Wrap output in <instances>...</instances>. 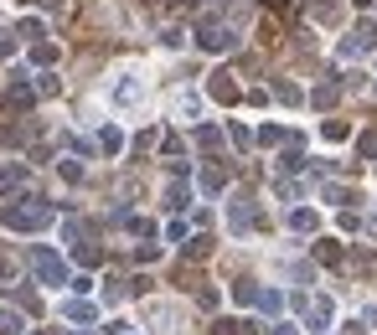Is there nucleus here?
Here are the masks:
<instances>
[{
	"instance_id": "1",
	"label": "nucleus",
	"mask_w": 377,
	"mask_h": 335,
	"mask_svg": "<svg viewBox=\"0 0 377 335\" xmlns=\"http://www.w3.org/2000/svg\"><path fill=\"white\" fill-rule=\"evenodd\" d=\"M52 217H57V211H52V201H36V196L10 201V207H6V227H10V232H42Z\"/></svg>"
},
{
	"instance_id": "2",
	"label": "nucleus",
	"mask_w": 377,
	"mask_h": 335,
	"mask_svg": "<svg viewBox=\"0 0 377 335\" xmlns=\"http://www.w3.org/2000/svg\"><path fill=\"white\" fill-rule=\"evenodd\" d=\"M197 47L202 52H232V47H238V36H232V26H223L217 16H207L197 26Z\"/></svg>"
},
{
	"instance_id": "3",
	"label": "nucleus",
	"mask_w": 377,
	"mask_h": 335,
	"mask_svg": "<svg viewBox=\"0 0 377 335\" xmlns=\"http://www.w3.org/2000/svg\"><path fill=\"white\" fill-rule=\"evenodd\" d=\"M31 274L42 278V284H68V263L52 248H31Z\"/></svg>"
},
{
	"instance_id": "4",
	"label": "nucleus",
	"mask_w": 377,
	"mask_h": 335,
	"mask_svg": "<svg viewBox=\"0 0 377 335\" xmlns=\"http://www.w3.org/2000/svg\"><path fill=\"white\" fill-rule=\"evenodd\" d=\"M372 47H377V26H372V21H362L357 31L341 42V57H357V52H372Z\"/></svg>"
},
{
	"instance_id": "5",
	"label": "nucleus",
	"mask_w": 377,
	"mask_h": 335,
	"mask_svg": "<svg viewBox=\"0 0 377 335\" xmlns=\"http://www.w3.org/2000/svg\"><path fill=\"white\" fill-rule=\"evenodd\" d=\"M217 103H238V83H232V73H212V83H207Z\"/></svg>"
},
{
	"instance_id": "6",
	"label": "nucleus",
	"mask_w": 377,
	"mask_h": 335,
	"mask_svg": "<svg viewBox=\"0 0 377 335\" xmlns=\"http://www.w3.org/2000/svg\"><path fill=\"white\" fill-rule=\"evenodd\" d=\"M6 103H10V109H16V114H26V109H31V103H36V88H26L21 77H16V83L6 88Z\"/></svg>"
},
{
	"instance_id": "7",
	"label": "nucleus",
	"mask_w": 377,
	"mask_h": 335,
	"mask_svg": "<svg viewBox=\"0 0 377 335\" xmlns=\"http://www.w3.org/2000/svg\"><path fill=\"white\" fill-rule=\"evenodd\" d=\"M62 315H68L73 325H94V320H98V310L88 299H68V304H62Z\"/></svg>"
},
{
	"instance_id": "8",
	"label": "nucleus",
	"mask_w": 377,
	"mask_h": 335,
	"mask_svg": "<svg viewBox=\"0 0 377 335\" xmlns=\"http://www.w3.org/2000/svg\"><path fill=\"white\" fill-rule=\"evenodd\" d=\"M249 222H253V201L238 196V201H232V232H249Z\"/></svg>"
},
{
	"instance_id": "9",
	"label": "nucleus",
	"mask_w": 377,
	"mask_h": 335,
	"mask_svg": "<svg viewBox=\"0 0 377 335\" xmlns=\"http://www.w3.org/2000/svg\"><path fill=\"white\" fill-rule=\"evenodd\" d=\"M36 134V124H0V144H26Z\"/></svg>"
},
{
	"instance_id": "10",
	"label": "nucleus",
	"mask_w": 377,
	"mask_h": 335,
	"mask_svg": "<svg viewBox=\"0 0 377 335\" xmlns=\"http://www.w3.org/2000/svg\"><path fill=\"white\" fill-rule=\"evenodd\" d=\"M253 304H258V310H264V315H279L284 294H279V289H258V294H253Z\"/></svg>"
},
{
	"instance_id": "11",
	"label": "nucleus",
	"mask_w": 377,
	"mask_h": 335,
	"mask_svg": "<svg viewBox=\"0 0 377 335\" xmlns=\"http://www.w3.org/2000/svg\"><path fill=\"white\" fill-rule=\"evenodd\" d=\"M223 186H228V170L223 165H207L202 170V191H223Z\"/></svg>"
},
{
	"instance_id": "12",
	"label": "nucleus",
	"mask_w": 377,
	"mask_h": 335,
	"mask_svg": "<svg viewBox=\"0 0 377 335\" xmlns=\"http://www.w3.org/2000/svg\"><path fill=\"white\" fill-rule=\"evenodd\" d=\"M326 320H331V299H310V325L326 330Z\"/></svg>"
},
{
	"instance_id": "13",
	"label": "nucleus",
	"mask_w": 377,
	"mask_h": 335,
	"mask_svg": "<svg viewBox=\"0 0 377 335\" xmlns=\"http://www.w3.org/2000/svg\"><path fill=\"white\" fill-rule=\"evenodd\" d=\"M336 93H341L336 83H320L316 93H310V103H316V109H331V103H336Z\"/></svg>"
},
{
	"instance_id": "14",
	"label": "nucleus",
	"mask_w": 377,
	"mask_h": 335,
	"mask_svg": "<svg viewBox=\"0 0 377 335\" xmlns=\"http://www.w3.org/2000/svg\"><path fill=\"white\" fill-rule=\"evenodd\" d=\"M73 253H77V263H83V268H94V263L103 258V248H98V243H77Z\"/></svg>"
},
{
	"instance_id": "15",
	"label": "nucleus",
	"mask_w": 377,
	"mask_h": 335,
	"mask_svg": "<svg viewBox=\"0 0 377 335\" xmlns=\"http://www.w3.org/2000/svg\"><path fill=\"white\" fill-rule=\"evenodd\" d=\"M98 144H103V150H109V155H119V150H124V134H119V129L109 124V129L98 134Z\"/></svg>"
},
{
	"instance_id": "16",
	"label": "nucleus",
	"mask_w": 377,
	"mask_h": 335,
	"mask_svg": "<svg viewBox=\"0 0 377 335\" xmlns=\"http://www.w3.org/2000/svg\"><path fill=\"white\" fill-rule=\"evenodd\" d=\"M290 227H295V232H316V211H290Z\"/></svg>"
},
{
	"instance_id": "17",
	"label": "nucleus",
	"mask_w": 377,
	"mask_h": 335,
	"mask_svg": "<svg viewBox=\"0 0 377 335\" xmlns=\"http://www.w3.org/2000/svg\"><path fill=\"white\" fill-rule=\"evenodd\" d=\"M279 165H284V170H300V165H305V150H300V140H295L290 150L279 155Z\"/></svg>"
},
{
	"instance_id": "18",
	"label": "nucleus",
	"mask_w": 377,
	"mask_h": 335,
	"mask_svg": "<svg viewBox=\"0 0 377 335\" xmlns=\"http://www.w3.org/2000/svg\"><path fill=\"white\" fill-rule=\"evenodd\" d=\"M197 144H207V150H217V144H223V129H217V124H202V129H197Z\"/></svg>"
},
{
	"instance_id": "19",
	"label": "nucleus",
	"mask_w": 377,
	"mask_h": 335,
	"mask_svg": "<svg viewBox=\"0 0 377 335\" xmlns=\"http://www.w3.org/2000/svg\"><path fill=\"white\" fill-rule=\"evenodd\" d=\"M26 325H21V315L16 310H0V335H21Z\"/></svg>"
},
{
	"instance_id": "20",
	"label": "nucleus",
	"mask_w": 377,
	"mask_h": 335,
	"mask_svg": "<svg viewBox=\"0 0 377 335\" xmlns=\"http://www.w3.org/2000/svg\"><path fill=\"white\" fill-rule=\"evenodd\" d=\"M316 258L336 268V263H341V243H316Z\"/></svg>"
},
{
	"instance_id": "21",
	"label": "nucleus",
	"mask_w": 377,
	"mask_h": 335,
	"mask_svg": "<svg viewBox=\"0 0 377 335\" xmlns=\"http://www.w3.org/2000/svg\"><path fill=\"white\" fill-rule=\"evenodd\" d=\"M253 294H258V284H249V278L232 284V299H238V304H253Z\"/></svg>"
},
{
	"instance_id": "22",
	"label": "nucleus",
	"mask_w": 377,
	"mask_h": 335,
	"mask_svg": "<svg viewBox=\"0 0 377 335\" xmlns=\"http://www.w3.org/2000/svg\"><path fill=\"white\" fill-rule=\"evenodd\" d=\"M21 181H26L21 165H0V186H6V191H10V186H21Z\"/></svg>"
},
{
	"instance_id": "23",
	"label": "nucleus",
	"mask_w": 377,
	"mask_h": 335,
	"mask_svg": "<svg viewBox=\"0 0 377 335\" xmlns=\"http://www.w3.org/2000/svg\"><path fill=\"white\" fill-rule=\"evenodd\" d=\"M207 253H212V237H191L186 243V258H207Z\"/></svg>"
},
{
	"instance_id": "24",
	"label": "nucleus",
	"mask_w": 377,
	"mask_h": 335,
	"mask_svg": "<svg viewBox=\"0 0 377 335\" xmlns=\"http://www.w3.org/2000/svg\"><path fill=\"white\" fill-rule=\"evenodd\" d=\"M186 186H171V191H165V207H171V211H181V207H186Z\"/></svg>"
},
{
	"instance_id": "25",
	"label": "nucleus",
	"mask_w": 377,
	"mask_h": 335,
	"mask_svg": "<svg viewBox=\"0 0 377 335\" xmlns=\"http://www.w3.org/2000/svg\"><path fill=\"white\" fill-rule=\"evenodd\" d=\"M310 10H316L320 21H336V0H310Z\"/></svg>"
},
{
	"instance_id": "26",
	"label": "nucleus",
	"mask_w": 377,
	"mask_h": 335,
	"mask_svg": "<svg viewBox=\"0 0 377 335\" xmlns=\"http://www.w3.org/2000/svg\"><path fill=\"white\" fill-rule=\"evenodd\" d=\"M258 140H264V144H284L290 134H284V129H274V124H264V129H258Z\"/></svg>"
},
{
	"instance_id": "27",
	"label": "nucleus",
	"mask_w": 377,
	"mask_h": 335,
	"mask_svg": "<svg viewBox=\"0 0 377 335\" xmlns=\"http://www.w3.org/2000/svg\"><path fill=\"white\" fill-rule=\"evenodd\" d=\"M31 57H36V62H57V47H52V42H36Z\"/></svg>"
},
{
	"instance_id": "28",
	"label": "nucleus",
	"mask_w": 377,
	"mask_h": 335,
	"mask_svg": "<svg viewBox=\"0 0 377 335\" xmlns=\"http://www.w3.org/2000/svg\"><path fill=\"white\" fill-rule=\"evenodd\" d=\"M326 201H336V207H346V201H357L346 186H326Z\"/></svg>"
},
{
	"instance_id": "29",
	"label": "nucleus",
	"mask_w": 377,
	"mask_h": 335,
	"mask_svg": "<svg viewBox=\"0 0 377 335\" xmlns=\"http://www.w3.org/2000/svg\"><path fill=\"white\" fill-rule=\"evenodd\" d=\"M228 134H232V144H238V150H249V144H253V134H249V129H243V124H232Z\"/></svg>"
},
{
	"instance_id": "30",
	"label": "nucleus",
	"mask_w": 377,
	"mask_h": 335,
	"mask_svg": "<svg viewBox=\"0 0 377 335\" xmlns=\"http://www.w3.org/2000/svg\"><path fill=\"white\" fill-rule=\"evenodd\" d=\"M357 150L367 155V160H377V134H362V140H357Z\"/></svg>"
},
{
	"instance_id": "31",
	"label": "nucleus",
	"mask_w": 377,
	"mask_h": 335,
	"mask_svg": "<svg viewBox=\"0 0 377 335\" xmlns=\"http://www.w3.org/2000/svg\"><path fill=\"white\" fill-rule=\"evenodd\" d=\"M62 181H83V165H77V160H62Z\"/></svg>"
},
{
	"instance_id": "32",
	"label": "nucleus",
	"mask_w": 377,
	"mask_h": 335,
	"mask_svg": "<svg viewBox=\"0 0 377 335\" xmlns=\"http://www.w3.org/2000/svg\"><path fill=\"white\" fill-rule=\"evenodd\" d=\"M36 93H47V98H52V93H57V77L42 73V77H36Z\"/></svg>"
},
{
	"instance_id": "33",
	"label": "nucleus",
	"mask_w": 377,
	"mask_h": 335,
	"mask_svg": "<svg viewBox=\"0 0 377 335\" xmlns=\"http://www.w3.org/2000/svg\"><path fill=\"white\" fill-rule=\"evenodd\" d=\"M326 140H346V124H341V119H326Z\"/></svg>"
},
{
	"instance_id": "34",
	"label": "nucleus",
	"mask_w": 377,
	"mask_h": 335,
	"mask_svg": "<svg viewBox=\"0 0 377 335\" xmlns=\"http://www.w3.org/2000/svg\"><path fill=\"white\" fill-rule=\"evenodd\" d=\"M135 93H140V83H119V88H114V98H119V103H129Z\"/></svg>"
},
{
	"instance_id": "35",
	"label": "nucleus",
	"mask_w": 377,
	"mask_h": 335,
	"mask_svg": "<svg viewBox=\"0 0 377 335\" xmlns=\"http://www.w3.org/2000/svg\"><path fill=\"white\" fill-rule=\"evenodd\" d=\"M212 335H238V320H217V325H212Z\"/></svg>"
},
{
	"instance_id": "36",
	"label": "nucleus",
	"mask_w": 377,
	"mask_h": 335,
	"mask_svg": "<svg viewBox=\"0 0 377 335\" xmlns=\"http://www.w3.org/2000/svg\"><path fill=\"white\" fill-rule=\"evenodd\" d=\"M10 278H16V263H6V258H0V284H10Z\"/></svg>"
},
{
	"instance_id": "37",
	"label": "nucleus",
	"mask_w": 377,
	"mask_h": 335,
	"mask_svg": "<svg viewBox=\"0 0 377 335\" xmlns=\"http://www.w3.org/2000/svg\"><path fill=\"white\" fill-rule=\"evenodd\" d=\"M10 52H16V36L6 31V36H0V57H10Z\"/></svg>"
},
{
	"instance_id": "38",
	"label": "nucleus",
	"mask_w": 377,
	"mask_h": 335,
	"mask_svg": "<svg viewBox=\"0 0 377 335\" xmlns=\"http://www.w3.org/2000/svg\"><path fill=\"white\" fill-rule=\"evenodd\" d=\"M274 335H300V330H295V325H274Z\"/></svg>"
},
{
	"instance_id": "39",
	"label": "nucleus",
	"mask_w": 377,
	"mask_h": 335,
	"mask_svg": "<svg viewBox=\"0 0 377 335\" xmlns=\"http://www.w3.org/2000/svg\"><path fill=\"white\" fill-rule=\"evenodd\" d=\"M181 6H202V0H181Z\"/></svg>"
}]
</instances>
